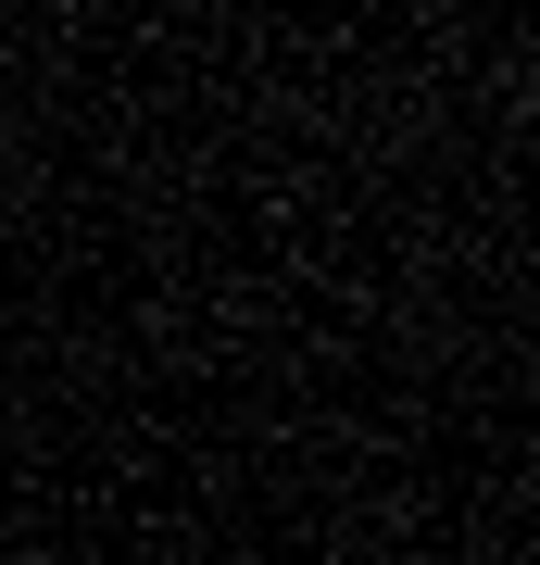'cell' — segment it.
Segmentation results:
<instances>
[]
</instances>
